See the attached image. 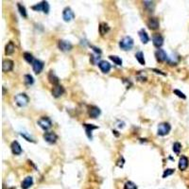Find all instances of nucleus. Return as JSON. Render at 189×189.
I'll return each mask as SVG.
<instances>
[{"instance_id": "obj_11", "label": "nucleus", "mask_w": 189, "mask_h": 189, "mask_svg": "<svg viewBox=\"0 0 189 189\" xmlns=\"http://www.w3.org/2000/svg\"><path fill=\"white\" fill-rule=\"evenodd\" d=\"M152 43H153V46L155 47L160 48V47L164 45V37L159 33L154 34L152 36Z\"/></svg>"}, {"instance_id": "obj_18", "label": "nucleus", "mask_w": 189, "mask_h": 189, "mask_svg": "<svg viewBox=\"0 0 189 189\" xmlns=\"http://www.w3.org/2000/svg\"><path fill=\"white\" fill-rule=\"evenodd\" d=\"M63 93H64V88L61 86V85H56L52 90L53 96L56 97V98H58V97H60L61 96H63Z\"/></svg>"}, {"instance_id": "obj_36", "label": "nucleus", "mask_w": 189, "mask_h": 189, "mask_svg": "<svg viewBox=\"0 0 189 189\" xmlns=\"http://www.w3.org/2000/svg\"><path fill=\"white\" fill-rule=\"evenodd\" d=\"M173 93L175 94H177V96H178L179 97H181V98H182V99H185L186 98V96H185V94L182 93V92H181V91L180 90H178V89H175L173 91Z\"/></svg>"}, {"instance_id": "obj_24", "label": "nucleus", "mask_w": 189, "mask_h": 189, "mask_svg": "<svg viewBox=\"0 0 189 189\" xmlns=\"http://www.w3.org/2000/svg\"><path fill=\"white\" fill-rule=\"evenodd\" d=\"M98 28H99V33L101 34L102 36H103V35H105L109 30H110V26H109L106 23H101V24H100Z\"/></svg>"}, {"instance_id": "obj_12", "label": "nucleus", "mask_w": 189, "mask_h": 189, "mask_svg": "<svg viewBox=\"0 0 189 189\" xmlns=\"http://www.w3.org/2000/svg\"><path fill=\"white\" fill-rule=\"evenodd\" d=\"M147 26H149V28L151 29V30H155V29L159 28L160 23H159L158 18H156V17H151V18H149V21H147Z\"/></svg>"}, {"instance_id": "obj_27", "label": "nucleus", "mask_w": 189, "mask_h": 189, "mask_svg": "<svg viewBox=\"0 0 189 189\" xmlns=\"http://www.w3.org/2000/svg\"><path fill=\"white\" fill-rule=\"evenodd\" d=\"M24 82H25L26 85H32L34 83L33 77L29 75V74H26V75L24 76Z\"/></svg>"}, {"instance_id": "obj_22", "label": "nucleus", "mask_w": 189, "mask_h": 189, "mask_svg": "<svg viewBox=\"0 0 189 189\" xmlns=\"http://www.w3.org/2000/svg\"><path fill=\"white\" fill-rule=\"evenodd\" d=\"M14 50H15V46H14L13 42H11H11H9V43L7 44V46H6V47H5V53H6V55L10 56V55H11V54H13Z\"/></svg>"}, {"instance_id": "obj_19", "label": "nucleus", "mask_w": 189, "mask_h": 189, "mask_svg": "<svg viewBox=\"0 0 189 189\" xmlns=\"http://www.w3.org/2000/svg\"><path fill=\"white\" fill-rule=\"evenodd\" d=\"M84 128H85V132H86V135L87 137L89 138L90 140L93 139V135H92V132L93 130L97 129L96 126H94L93 124H83Z\"/></svg>"}, {"instance_id": "obj_2", "label": "nucleus", "mask_w": 189, "mask_h": 189, "mask_svg": "<svg viewBox=\"0 0 189 189\" xmlns=\"http://www.w3.org/2000/svg\"><path fill=\"white\" fill-rule=\"evenodd\" d=\"M14 100H15V103L17 106L19 107H25L28 104L29 102V97L26 96L25 93H21L18 94L14 96Z\"/></svg>"}, {"instance_id": "obj_8", "label": "nucleus", "mask_w": 189, "mask_h": 189, "mask_svg": "<svg viewBox=\"0 0 189 189\" xmlns=\"http://www.w3.org/2000/svg\"><path fill=\"white\" fill-rule=\"evenodd\" d=\"M44 66H45V63L44 61L38 60V59H35L32 63V69H33L35 74H40L44 69Z\"/></svg>"}, {"instance_id": "obj_29", "label": "nucleus", "mask_w": 189, "mask_h": 189, "mask_svg": "<svg viewBox=\"0 0 189 189\" xmlns=\"http://www.w3.org/2000/svg\"><path fill=\"white\" fill-rule=\"evenodd\" d=\"M17 8H18V11H19L20 14H21V16H23L24 18H26V17L28 16V14H26V8L24 7L22 4H20V3H17Z\"/></svg>"}, {"instance_id": "obj_4", "label": "nucleus", "mask_w": 189, "mask_h": 189, "mask_svg": "<svg viewBox=\"0 0 189 189\" xmlns=\"http://www.w3.org/2000/svg\"><path fill=\"white\" fill-rule=\"evenodd\" d=\"M37 124L41 129L44 130V131H47V130H49L52 127L51 119H50L49 117H46V116L41 117L40 119L37 121Z\"/></svg>"}, {"instance_id": "obj_37", "label": "nucleus", "mask_w": 189, "mask_h": 189, "mask_svg": "<svg viewBox=\"0 0 189 189\" xmlns=\"http://www.w3.org/2000/svg\"><path fill=\"white\" fill-rule=\"evenodd\" d=\"M152 71H155V72L157 73V74H161V75H164V76H165V73H163V72H162V71L158 70V69H152Z\"/></svg>"}, {"instance_id": "obj_15", "label": "nucleus", "mask_w": 189, "mask_h": 189, "mask_svg": "<svg viewBox=\"0 0 189 189\" xmlns=\"http://www.w3.org/2000/svg\"><path fill=\"white\" fill-rule=\"evenodd\" d=\"M97 65H98L100 70L102 71V73H104V74H107L110 72L111 67H112L110 63H108V61H100Z\"/></svg>"}, {"instance_id": "obj_35", "label": "nucleus", "mask_w": 189, "mask_h": 189, "mask_svg": "<svg viewBox=\"0 0 189 189\" xmlns=\"http://www.w3.org/2000/svg\"><path fill=\"white\" fill-rule=\"evenodd\" d=\"M174 171H175V169H173V168H167L163 173V178H167L168 176L172 175Z\"/></svg>"}, {"instance_id": "obj_10", "label": "nucleus", "mask_w": 189, "mask_h": 189, "mask_svg": "<svg viewBox=\"0 0 189 189\" xmlns=\"http://www.w3.org/2000/svg\"><path fill=\"white\" fill-rule=\"evenodd\" d=\"M155 57H156V60L158 61H160V63H163V61L168 60V56L167 54V52H165L164 49H160V48L156 50Z\"/></svg>"}, {"instance_id": "obj_30", "label": "nucleus", "mask_w": 189, "mask_h": 189, "mask_svg": "<svg viewBox=\"0 0 189 189\" xmlns=\"http://www.w3.org/2000/svg\"><path fill=\"white\" fill-rule=\"evenodd\" d=\"M173 151L174 153H176L177 155L180 154V152H181V149H182V145L179 143V142H176V143L173 144Z\"/></svg>"}, {"instance_id": "obj_7", "label": "nucleus", "mask_w": 189, "mask_h": 189, "mask_svg": "<svg viewBox=\"0 0 189 189\" xmlns=\"http://www.w3.org/2000/svg\"><path fill=\"white\" fill-rule=\"evenodd\" d=\"M75 18V13L74 11L71 10V8L66 7L63 11V19L65 22H70Z\"/></svg>"}, {"instance_id": "obj_34", "label": "nucleus", "mask_w": 189, "mask_h": 189, "mask_svg": "<svg viewBox=\"0 0 189 189\" xmlns=\"http://www.w3.org/2000/svg\"><path fill=\"white\" fill-rule=\"evenodd\" d=\"M143 4L145 7L149 9V11H151L153 9H154V2H152V1H144Z\"/></svg>"}, {"instance_id": "obj_32", "label": "nucleus", "mask_w": 189, "mask_h": 189, "mask_svg": "<svg viewBox=\"0 0 189 189\" xmlns=\"http://www.w3.org/2000/svg\"><path fill=\"white\" fill-rule=\"evenodd\" d=\"M124 189H137V185L134 182L129 181L124 184Z\"/></svg>"}, {"instance_id": "obj_25", "label": "nucleus", "mask_w": 189, "mask_h": 189, "mask_svg": "<svg viewBox=\"0 0 189 189\" xmlns=\"http://www.w3.org/2000/svg\"><path fill=\"white\" fill-rule=\"evenodd\" d=\"M135 58H136V60L138 61V63H139L141 65H145V63H146V61H145L144 53L143 52L138 51L136 54H135Z\"/></svg>"}, {"instance_id": "obj_14", "label": "nucleus", "mask_w": 189, "mask_h": 189, "mask_svg": "<svg viewBox=\"0 0 189 189\" xmlns=\"http://www.w3.org/2000/svg\"><path fill=\"white\" fill-rule=\"evenodd\" d=\"M88 114H89V116L91 118L96 119V118H97L100 116L101 111H100V109L98 107H96V106H91L89 108V111H88Z\"/></svg>"}, {"instance_id": "obj_5", "label": "nucleus", "mask_w": 189, "mask_h": 189, "mask_svg": "<svg viewBox=\"0 0 189 189\" xmlns=\"http://www.w3.org/2000/svg\"><path fill=\"white\" fill-rule=\"evenodd\" d=\"M31 9L35 11H43L44 13L47 14L49 13V4L47 1H42L36 5L32 6Z\"/></svg>"}, {"instance_id": "obj_13", "label": "nucleus", "mask_w": 189, "mask_h": 189, "mask_svg": "<svg viewBox=\"0 0 189 189\" xmlns=\"http://www.w3.org/2000/svg\"><path fill=\"white\" fill-rule=\"evenodd\" d=\"M13 69V61L11 60H4L3 61V64H2V70L4 73H8L11 72V70Z\"/></svg>"}, {"instance_id": "obj_20", "label": "nucleus", "mask_w": 189, "mask_h": 189, "mask_svg": "<svg viewBox=\"0 0 189 189\" xmlns=\"http://www.w3.org/2000/svg\"><path fill=\"white\" fill-rule=\"evenodd\" d=\"M32 185H33V178L30 176L25 178V180L21 182L22 189H28V188H30Z\"/></svg>"}, {"instance_id": "obj_3", "label": "nucleus", "mask_w": 189, "mask_h": 189, "mask_svg": "<svg viewBox=\"0 0 189 189\" xmlns=\"http://www.w3.org/2000/svg\"><path fill=\"white\" fill-rule=\"evenodd\" d=\"M170 131H171L170 124L167 122H163L158 125L157 134L160 135V136H165V135H167L168 133H169Z\"/></svg>"}, {"instance_id": "obj_33", "label": "nucleus", "mask_w": 189, "mask_h": 189, "mask_svg": "<svg viewBox=\"0 0 189 189\" xmlns=\"http://www.w3.org/2000/svg\"><path fill=\"white\" fill-rule=\"evenodd\" d=\"M20 135H21L23 138H25L26 141H28V142H35L33 138H32L30 135H28V133L26 132H20Z\"/></svg>"}, {"instance_id": "obj_1", "label": "nucleus", "mask_w": 189, "mask_h": 189, "mask_svg": "<svg viewBox=\"0 0 189 189\" xmlns=\"http://www.w3.org/2000/svg\"><path fill=\"white\" fill-rule=\"evenodd\" d=\"M133 39L131 36H125L120 40L119 46L124 51H129V50H131L133 47Z\"/></svg>"}, {"instance_id": "obj_21", "label": "nucleus", "mask_w": 189, "mask_h": 189, "mask_svg": "<svg viewBox=\"0 0 189 189\" xmlns=\"http://www.w3.org/2000/svg\"><path fill=\"white\" fill-rule=\"evenodd\" d=\"M138 35H139L141 42L143 44H147L149 42V35H147V31L145 30L144 28H142V29H140L139 31H138Z\"/></svg>"}, {"instance_id": "obj_23", "label": "nucleus", "mask_w": 189, "mask_h": 189, "mask_svg": "<svg viewBox=\"0 0 189 189\" xmlns=\"http://www.w3.org/2000/svg\"><path fill=\"white\" fill-rule=\"evenodd\" d=\"M48 81L51 84L53 85H59V78L55 75V73L53 71H50L48 74Z\"/></svg>"}, {"instance_id": "obj_6", "label": "nucleus", "mask_w": 189, "mask_h": 189, "mask_svg": "<svg viewBox=\"0 0 189 189\" xmlns=\"http://www.w3.org/2000/svg\"><path fill=\"white\" fill-rule=\"evenodd\" d=\"M58 46L59 48H60L61 51L63 52H68L70 51L71 49H72V44H71L69 41H66V40H60L58 43Z\"/></svg>"}, {"instance_id": "obj_26", "label": "nucleus", "mask_w": 189, "mask_h": 189, "mask_svg": "<svg viewBox=\"0 0 189 189\" xmlns=\"http://www.w3.org/2000/svg\"><path fill=\"white\" fill-rule=\"evenodd\" d=\"M109 58H110V60L113 61L116 65H119V66L122 65L123 61H122V59H121L120 57H118V56H116V55H110L109 56Z\"/></svg>"}, {"instance_id": "obj_17", "label": "nucleus", "mask_w": 189, "mask_h": 189, "mask_svg": "<svg viewBox=\"0 0 189 189\" xmlns=\"http://www.w3.org/2000/svg\"><path fill=\"white\" fill-rule=\"evenodd\" d=\"M188 165H189L188 158L186 157V156L182 155V157L180 158V160H179V168H180V170H182V171L185 170L188 167Z\"/></svg>"}, {"instance_id": "obj_31", "label": "nucleus", "mask_w": 189, "mask_h": 189, "mask_svg": "<svg viewBox=\"0 0 189 189\" xmlns=\"http://www.w3.org/2000/svg\"><path fill=\"white\" fill-rule=\"evenodd\" d=\"M180 60L179 56H177V57H174V56H171V57H168V63L171 64V65H176L177 63H178V61Z\"/></svg>"}, {"instance_id": "obj_16", "label": "nucleus", "mask_w": 189, "mask_h": 189, "mask_svg": "<svg viewBox=\"0 0 189 189\" xmlns=\"http://www.w3.org/2000/svg\"><path fill=\"white\" fill-rule=\"evenodd\" d=\"M11 152H13L14 155H20L22 153V147L17 141H13V143H11Z\"/></svg>"}, {"instance_id": "obj_28", "label": "nucleus", "mask_w": 189, "mask_h": 189, "mask_svg": "<svg viewBox=\"0 0 189 189\" xmlns=\"http://www.w3.org/2000/svg\"><path fill=\"white\" fill-rule=\"evenodd\" d=\"M23 56H24V59H25V61H26V63H30V64H32L33 61L35 60L34 57H33V55H32L31 53H29V52H25Z\"/></svg>"}, {"instance_id": "obj_9", "label": "nucleus", "mask_w": 189, "mask_h": 189, "mask_svg": "<svg viewBox=\"0 0 189 189\" xmlns=\"http://www.w3.org/2000/svg\"><path fill=\"white\" fill-rule=\"evenodd\" d=\"M44 139L48 144H54L58 140V135L53 132H47L44 133Z\"/></svg>"}]
</instances>
